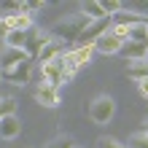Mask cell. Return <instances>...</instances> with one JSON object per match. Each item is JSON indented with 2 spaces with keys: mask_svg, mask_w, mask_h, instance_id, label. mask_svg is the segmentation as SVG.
Wrapping results in <instances>:
<instances>
[{
  "mask_svg": "<svg viewBox=\"0 0 148 148\" xmlns=\"http://www.w3.org/2000/svg\"><path fill=\"white\" fill-rule=\"evenodd\" d=\"M92 24L89 16H84V14H70V16H65V19H59L54 27L49 30V35L59 40V43H78V38L84 35V30Z\"/></svg>",
  "mask_w": 148,
  "mask_h": 148,
  "instance_id": "1",
  "label": "cell"
},
{
  "mask_svg": "<svg viewBox=\"0 0 148 148\" xmlns=\"http://www.w3.org/2000/svg\"><path fill=\"white\" fill-rule=\"evenodd\" d=\"M113 116H116V102H113V97L100 94V97L92 100V105H89V119L94 121V124H108Z\"/></svg>",
  "mask_w": 148,
  "mask_h": 148,
  "instance_id": "2",
  "label": "cell"
},
{
  "mask_svg": "<svg viewBox=\"0 0 148 148\" xmlns=\"http://www.w3.org/2000/svg\"><path fill=\"white\" fill-rule=\"evenodd\" d=\"M32 78V59H24V62H19L16 67H11V70L3 73V81L14 84V86H24Z\"/></svg>",
  "mask_w": 148,
  "mask_h": 148,
  "instance_id": "3",
  "label": "cell"
},
{
  "mask_svg": "<svg viewBox=\"0 0 148 148\" xmlns=\"http://www.w3.org/2000/svg\"><path fill=\"white\" fill-rule=\"evenodd\" d=\"M108 30H110V19H108V16H105V19H97V22H92L89 27L84 30V35L78 38V43H75V46H84V43H94L97 38H102V35H105Z\"/></svg>",
  "mask_w": 148,
  "mask_h": 148,
  "instance_id": "4",
  "label": "cell"
},
{
  "mask_svg": "<svg viewBox=\"0 0 148 148\" xmlns=\"http://www.w3.org/2000/svg\"><path fill=\"white\" fill-rule=\"evenodd\" d=\"M121 49H124V40L113 38V35H110V30H108L102 38H97V40H94V51H100V54H105V57L121 54Z\"/></svg>",
  "mask_w": 148,
  "mask_h": 148,
  "instance_id": "5",
  "label": "cell"
},
{
  "mask_svg": "<svg viewBox=\"0 0 148 148\" xmlns=\"http://www.w3.org/2000/svg\"><path fill=\"white\" fill-rule=\"evenodd\" d=\"M5 22H8V30L11 32H30L32 27H35V19H32V14H27V11L5 16Z\"/></svg>",
  "mask_w": 148,
  "mask_h": 148,
  "instance_id": "6",
  "label": "cell"
},
{
  "mask_svg": "<svg viewBox=\"0 0 148 148\" xmlns=\"http://www.w3.org/2000/svg\"><path fill=\"white\" fill-rule=\"evenodd\" d=\"M35 100L40 102L43 108H57L59 105V89H57V86H51V84H38Z\"/></svg>",
  "mask_w": 148,
  "mask_h": 148,
  "instance_id": "7",
  "label": "cell"
},
{
  "mask_svg": "<svg viewBox=\"0 0 148 148\" xmlns=\"http://www.w3.org/2000/svg\"><path fill=\"white\" fill-rule=\"evenodd\" d=\"M65 54V43H59V40H54L51 38V43H46L40 51H38V65H46V62H51V59H59Z\"/></svg>",
  "mask_w": 148,
  "mask_h": 148,
  "instance_id": "8",
  "label": "cell"
},
{
  "mask_svg": "<svg viewBox=\"0 0 148 148\" xmlns=\"http://www.w3.org/2000/svg\"><path fill=\"white\" fill-rule=\"evenodd\" d=\"M22 132V121L16 116H3L0 119V137L3 140H14V137H19Z\"/></svg>",
  "mask_w": 148,
  "mask_h": 148,
  "instance_id": "9",
  "label": "cell"
},
{
  "mask_svg": "<svg viewBox=\"0 0 148 148\" xmlns=\"http://www.w3.org/2000/svg\"><path fill=\"white\" fill-rule=\"evenodd\" d=\"M110 22L113 24H124V27H135V24H145L148 22V16H143V14H137V11H119L116 16H110Z\"/></svg>",
  "mask_w": 148,
  "mask_h": 148,
  "instance_id": "10",
  "label": "cell"
},
{
  "mask_svg": "<svg viewBox=\"0 0 148 148\" xmlns=\"http://www.w3.org/2000/svg\"><path fill=\"white\" fill-rule=\"evenodd\" d=\"M24 59H30L27 57V51H16V49H5L3 54H0V70H11V67H16L19 62H24Z\"/></svg>",
  "mask_w": 148,
  "mask_h": 148,
  "instance_id": "11",
  "label": "cell"
},
{
  "mask_svg": "<svg viewBox=\"0 0 148 148\" xmlns=\"http://www.w3.org/2000/svg\"><path fill=\"white\" fill-rule=\"evenodd\" d=\"M73 59H75V65L78 67H84V65H89L92 62V57H94V43H84V46H73Z\"/></svg>",
  "mask_w": 148,
  "mask_h": 148,
  "instance_id": "12",
  "label": "cell"
},
{
  "mask_svg": "<svg viewBox=\"0 0 148 148\" xmlns=\"http://www.w3.org/2000/svg\"><path fill=\"white\" fill-rule=\"evenodd\" d=\"M127 54L129 62H135V59H145V51H148V43H135V40H127L124 49H121Z\"/></svg>",
  "mask_w": 148,
  "mask_h": 148,
  "instance_id": "13",
  "label": "cell"
},
{
  "mask_svg": "<svg viewBox=\"0 0 148 148\" xmlns=\"http://www.w3.org/2000/svg\"><path fill=\"white\" fill-rule=\"evenodd\" d=\"M127 75L132 78V81H145L148 78V62L145 59H135V62L127 65Z\"/></svg>",
  "mask_w": 148,
  "mask_h": 148,
  "instance_id": "14",
  "label": "cell"
},
{
  "mask_svg": "<svg viewBox=\"0 0 148 148\" xmlns=\"http://www.w3.org/2000/svg\"><path fill=\"white\" fill-rule=\"evenodd\" d=\"M81 14H84V16H89L92 22H97V19H105V11H102L100 0H86V3L81 5ZM108 19H110V16H108Z\"/></svg>",
  "mask_w": 148,
  "mask_h": 148,
  "instance_id": "15",
  "label": "cell"
},
{
  "mask_svg": "<svg viewBox=\"0 0 148 148\" xmlns=\"http://www.w3.org/2000/svg\"><path fill=\"white\" fill-rule=\"evenodd\" d=\"M27 46V32H11L5 38V49H16V51H24Z\"/></svg>",
  "mask_w": 148,
  "mask_h": 148,
  "instance_id": "16",
  "label": "cell"
},
{
  "mask_svg": "<svg viewBox=\"0 0 148 148\" xmlns=\"http://www.w3.org/2000/svg\"><path fill=\"white\" fill-rule=\"evenodd\" d=\"M145 24H148V22H145ZM145 24H135V27H129V40H135V43H148Z\"/></svg>",
  "mask_w": 148,
  "mask_h": 148,
  "instance_id": "17",
  "label": "cell"
},
{
  "mask_svg": "<svg viewBox=\"0 0 148 148\" xmlns=\"http://www.w3.org/2000/svg\"><path fill=\"white\" fill-rule=\"evenodd\" d=\"M43 148H75V140L70 135H57L54 140H51L49 145H43Z\"/></svg>",
  "mask_w": 148,
  "mask_h": 148,
  "instance_id": "18",
  "label": "cell"
},
{
  "mask_svg": "<svg viewBox=\"0 0 148 148\" xmlns=\"http://www.w3.org/2000/svg\"><path fill=\"white\" fill-rule=\"evenodd\" d=\"M102 11H105V16H116L119 11H124V3H119V0H100Z\"/></svg>",
  "mask_w": 148,
  "mask_h": 148,
  "instance_id": "19",
  "label": "cell"
},
{
  "mask_svg": "<svg viewBox=\"0 0 148 148\" xmlns=\"http://www.w3.org/2000/svg\"><path fill=\"white\" fill-rule=\"evenodd\" d=\"M3 116H16V100L14 97H3L0 100V119Z\"/></svg>",
  "mask_w": 148,
  "mask_h": 148,
  "instance_id": "20",
  "label": "cell"
},
{
  "mask_svg": "<svg viewBox=\"0 0 148 148\" xmlns=\"http://www.w3.org/2000/svg\"><path fill=\"white\" fill-rule=\"evenodd\" d=\"M127 145L129 148H148V132H135Z\"/></svg>",
  "mask_w": 148,
  "mask_h": 148,
  "instance_id": "21",
  "label": "cell"
},
{
  "mask_svg": "<svg viewBox=\"0 0 148 148\" xmlns=\"http://www.w3.org/2000/svg\"><path fill=\"white\" fill-rule=\"evenodd\" d=\"M97 148H129V145L121 143V140H116V137H100V140H97Z\"/></svg>",
  "mask_w": 148,
  "mask_h": 148,
  "instance_id": "22",
  "label": "cell"
},
{
  "mask_svg": "<svg viewBox=\"0 0 148 148\" xmlns=\"http://www.w3.org/2000/svg\"><path fill=\"white\" fill-rule=\"evenodd\" d=\"M11 35V30H8V22H5V16H0V43L5 46V38Z\"/></svg>",
  "mask_w": 148,
  "mask_h": 148,
  "instance_id": "23",
  "label": "cell"
},
{
  "mask_svg": "<svg viewBox=\"0 0 148 148\" xmlns=\"http://www.w3.org/2000/svg\"><path fill=\"white\" fill-rule=\"evenodd\" d=\"M137 92H140V97L148 100V78H145V81H137Z\"/></svg>",
  "mask_w": 148,
  "mask_h": 148,
  "instance_id": "24",
  "label": "cell"
},
{
  "mask_svg": "<svg viewBox=\"0 0 148 148\" xmlns=\"http://www.w3.org/2000/svg\"><path fill=\"white\" fill-rule=\"evenodd\" d=\"M3 51H5V46H3V43H0V54H3Z\"/></svg>",
  "mask_w": 148,
  "mask_h": 148,
  "instance_id": "25",
  "label": "cell"
},
{
  "mask_svg": "<svg viewBox=\"0 0 148 148\" xmlns=\"http://www.w3.org/2000/svg\"><path fill=\"white\" fill-rule=\"evenodd\" d=\"M143 132H148V121H145V129H143Z\"/></svg>",
  "mask_w": 148,
  "mask_h": 148,
  "instance_id": "26",
  "label": "cell"
},
{
  "mask_svg": "<svg viewBox=\"0 0 148 148\" xmlns=\"http://www.w3.org/2000/svg\"><path fill=\"white\" fill-rule=\"evenodd\" d=\"M0 81H3V70H0Z\"/></svg>",
  "mask_w": 148,
  "mask_h": 148,
  "instance_id": "27",
  "label": "cell"
},
{
  "mask_svg": "<svg viewBox=\"0 0 148 148\" xmlns=\"http://www.w3.org/2000/svg\"><path fill=\"white\" fill-rule=\"evenodd\" d=\"M145 62H148V51H145Z\"/></svg>",
  "mask_w": 148,
  "mask_h": 148,
  "instance_id": "28",
  "label": "cell"
},
{
  "mask_svg": "<svg viewBox=\"0 0 148 148\" xmlns=\"http://www.w3.org/2000/svg\"><path fill=\"white\" fill-rule=\"evenodd\" d=\"M145 32H148V24H145Z\"/></svg>",
  "mask_w": 148,
  "mask_h": 148,
  "instance_id": "29",
  "label": "cell"
},
{
  "mask_svg": "<svg viewBox=\"0 0 148 148\" xmlns=\"http://www.w3.org/2000/svg\"><path fill=\"white\" fill-rule=\"evenodd\" d=\"M75 148H78V145H75Z\"/></svg>",
  "mask_w": 148,
  "mask_h": 148,
  "instance_id": "30",
  "label": "cell"
}]
</instances>
